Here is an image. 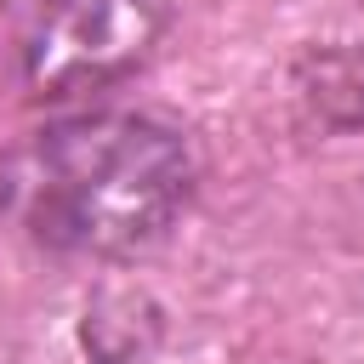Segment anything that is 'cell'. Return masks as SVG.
Returning <instances> with one entry per match:
<instances>
[{"label":"cell","mask_w":364,"mask_h":364,"mask_svg":"<svg viewBox=\"0 0 364 364\" xmlns=\"http://www.w3.org/2000/svg\"><path fill=\"white\" fill-rule=\"evenodd\" d=\"M165 0H46L23 34L34 97H80L125 80L159 40Z\"/></svg>","instance_id":"2"},{"label":"cell","mask_w":364,"mask_h":364,"mask_svg":"<svg viewBox=\"0 0 364 364\" xmlns=\"http://www.w3.org/2000/svg\"><path fill=\"white\" fill-rule=\"evenodd\" d=\"M193 148L154 114H74L0 154V216L57 256H131L193 199Z\"/></svg>","instance_id":"1"}]
</instances>
